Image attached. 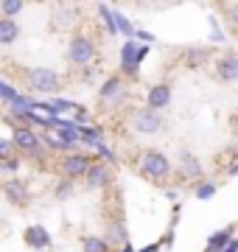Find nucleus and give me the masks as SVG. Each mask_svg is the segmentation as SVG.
Returning a JSON list of instances; mask_svg holds the SVG:
<instances>
[{
	"label": "nucleus",
	"mask_w": 238,
	"mask_h": 252,
	"mask_svg": "<svg viewBox=\"0 0 238 252\" xmlns=\"http://www.w3.org/2000/svg\"><path fill=\"white\" fill-rule=\"evenodd\" d=\"M185 59H188V64H191V67H196L199 62H205V59H208V48H191V51H185Z\"/></svg>",
	"instance_id": "nucleus-29"
},
{
	"label": "nucleus",
	"mask_w": 238,
	"mask_h": 252,
	"mask_svg": "<svg viewBox=\"0 0 238 252\" xmlns=\"http://www.w3.org/2000/svg\"><path fill=\"white\" fill-rule=\"evenodd\" d=\"M17 95H20L17 87H11L9 81H3V79H0V101H6V104H9V101H14Z\"/></svg>",
	"instance_id": "nucleus-30"
},
{
	"label": "nucleus",
	"mask_w": 238,
	"mask_h": 252,
	"mask_svg": "<svg viewBox=\"0 0 238 252\" xmlns=\"http://www.w3.org/2000/svg\"><path fill=\"white\" fill-rule=\"evenodd\" d=\"M26 9L23 0H0V17L6 20H17V14Z\"/></svg>",
	"instance_id": "nucleus-25"
},
{
	"label": "nucleus",
	"mask_w": 238,
	"mask_h": 252,
	"mask_svg": "<svg viewBox=\"0 0 238 252\" xmlns=\"http://www.w3.org/2000/svg\"><path fill=\"white\" fill-rule=\"evenodd\" d=\"M112 20H115V31H118V36H123V39H132V36H135V26H132V20H129L123 11L112 9Z\"/></svg>",
	"instance_id": "nucleus-22"
},
{
	"label": "nucleus",
	"mask_w": 238,
	"mask_h": 252,
	"mask_svg": "<svg viewBox=\"0 0 238 252\" xmlns=\"http://www.w3.org/2000/svg\"><path fill=\"white\" fill-rule=\"evenodd\" d=\"M76 137H79V146H87V149H95V146L107 143L104 140V129H98V126H92V124L79 126L76 129Z\"/></svg>",
	"instance_id": "nucleus-15"
},
{
	"label": "nucleus",
	"mask_w": 238,
	"mask_h": 252,
	"mask_svg": "<svg viewBox=\"0 0 238 252\" xmlns=\"http://www.w3.org/2000/svg\"><path fill=\"white\" fill-rule=\"evenodd\" d=\"M216 193H219V185L213 180H199L193 185V199H199V202H210Z\"/></svg>",
	"instance_id": "nucleus-20"
},
{
	"label": "nucleus",
	"mask_w": 238,
	"mask_h": 252,
	"mask_svg": "<svg viewBox=\"0 0 238 252\" xmlns=\"http://www.w3.org/2000/svg\"><path fill=\"white\" fill-rule=\"evenodd\" d=\"M11 146H14V152H23L28 157L31 152H37L39 146V132H34L31 126H11Z\"/></svg>",
	"instance_id": "nucleus-8"
},
{
	"label": "nucleus",
	"mask_w": 238,
	"mask_h": 252,
	"mask_svg": "<svg viewBox=\"0 0 238 252\" xmlns=\"http://www.w3.org/2000/svg\"><path fill=\"white\" fill-rule=\"evenodd\" d=\"M79 20V9L76 6H54V26L56 28H70Z\"/></svg>",
	"instance_id": "nucleus-17"
},
{
	"label": "nucleus",
	"mask_w": 238,
	"mask_h": 252,
	"mask_svg": "<svg viewBox=\"0 0 238 252\" xmlns=\"http://www.w3.org/2000/svg\"><path fill=\"white\" fill-rule=\"evenodd\" d=\"M165 126V118L163 112H154V109H135V115H132V129L138 132V135H160Z\"/></svg>",
	"instance_id": "nucleus-6"
},
{
	"label": "nucleus",
	"mask_w": 238,
	"mask_h": 252,
	"mask_svg": "<svg viewBox=\"0 0 238 252\" xmlns=\"http://www.w3.org/2000/svg\"><path fill=\"white\" fill-rule=\"evenodd\" d=\"M26 84L34 95H56L62 90V76L54 67H31L26 73Z\"/></svg>",
	"instance_id": "nucleus-2"
},
{
	"label": "nucleus",
	"mask_w": 238,
	"mask_h": 252,
	"mask_svg": "<svg viewBox=\"0 0 238 252\" xmlns=\"http://www.w3.org/2000/svg\"><path fill=\"white\" fill-rule=\"evenodd\" d=\"M101 238L110 244V247H123V244H129L126 224H123V221H110V230L101 235Z\"/></svg>",
	"instance_id": "nucleus-19"
},
{
	"label": "nucleus",
	"mask_w": 238,
	"mask_h": 252,
	"mask_svg": "<svg viewBox=\"0 0 238 252\" xmlns=\"http://www.w3.org/2000/svg\"><path fill=\"white\" fill-rule=\"evenodd\" d=\"M17 171H20V160L17 157H11V160H0V174H11V177H14Z\"/></svg>",
	"instance_id": "nucleus-32"
},
{
	"label": "nucleus",
	"mask_w": 238,
	"mask_h": 252,
	"mask_svg": "<svg viewBox=\"0 0 238 252\" xmlns=\"http://www.w3.org/2000/svg\"><path fill=\"white\" fill-rule=\"evenodd\" d=\"M149 51H151L149 45H138L135 39H123V42H120V73H123L126 79H138L140 64H143V59L149 56ZM123 76H120V79H123Z\"/></svg>",
	"instance_id": "nucleus-3"
},
{
	"label": "nucleus",
	"mask_w": 238,
	"mask_h": 252,
	"mask_svg": "<svg viewBox=\"0 0 238 252\" xmlns=\"http://www.w3.org/2000/svg\"><path fill=\"white\" fill-rule=\"evenodd\" d=\"M70 121H73L76 126H87V124H90V112H87V107L79 104V107L73 109V118H70Z\"/></svg>",
	"instance_id": "nucleus-31"
},
{
	"label": "nucleus",
	"mask_w": 238,
	"mask_h": 252,
	"mask_svg": "<svg viewBox=\"0 0 238 252\" xmlns=\"http://www.w3.org/2000/svg\"><path fill=\"white\" fill-rule=\"evenodd\" d=\"M177 168H179V177L188 182H196L205 180V165L199 162V157L191 152V149H179L177 152Z\"/></svg>",
	"instance_id": "nucleus-7"
},
{
	"label": "nucleus",
	"mask_w": 238,
	"mask_h": 252,
	"mask_svg": "<svg viewBox=\"0 0 238 252\" xmlns=\"http://www.w3.org/2000/svg\"><path fill=\"white\" fill-rule=\"evenodd\" d=\"M112 168L110 165H104V162H90V168H87V174H84V185L90 190H104V188H110L112 185Z\"/></svg>",
	"instance_id": "nucleus-10"
},
{
	"label": "nucleus",
	"mask_w": 238,
	"mask_h": 252,
	"mask_svg": "<svg viewBox=\"0 0 238 252\" xmlns=\"http://www.w3.org/2000/svg\"><path fill=\"white\" fill-rule=\"evenodd\" d=\"M95 152H98V157H101L98 162H104V165H110V168H112V165H115V162H118V154L112 152V149H110V146H107V143L95 146Z\"/></svg>",
	"instance_id": "nucleus-27"
},
{
	"label": "nucleus",
	"mask_w": 238,
	"mask_h": 252,
	"mask_svg": "<svg viewBox=\"0 0 238 252\" xmlns=\"http://www.w3.org/2000/svg\"><path fill=\"white\" fill-rule=\"evenodd\" d=\"M82 252H112V247L101 235H82Z\"/></svg>",
	"instance_id": "nucleus-23"
},
{
	"label": "nucleus",
	"mask_w": 238,
	"mask_h": 252,
	"mask_svg": "<svg viewBox=\"0 0 238 252\" xmlns=\"http://www.w3.org/2000/svg\"><path fill=\"white\" fill-rule=\"evenodd\" d=\"M20 39V23L17 20L0 17V48H9Z\"/></svg>",
	"instance_id": "nucleus-16"
},
{
	"label": "nucleus",
	"mask_w": 238,
	"mask_h": 252,
	"mask_svg": "<svg viewBox=\"0 0 238 252\" xmlns=\"http://www.w3.org/2000/svg\"><path fill=\"white\" fill-rule=\"evenodd\" d=\"M171 98H174V90H171V84H165V81H160V84H151L146 93V109H154V112H160V109L171 107Z\"/></svg>",
	"instance_id": "nucleus-12"
},
{
	"label": "nucleus",
	"mask_w": 238,
	"mask_h": 252,
	"mask_svg": "<svg viewBox=\"0 0 238 252\" xmlns=\"http://www.w3.org/2000/svg\"><path fill=\"white\" fill-rule=\"evenodd\" d=\"M216 76H219L224 84H233L238 81V56L236 54H224L216 59Z\"/></svg>",
	"instance_id": "nucleus-14"
},
{
	"label": "nucleus",
	"mask_w": 238,
	"mask_h": 252,
	"mask_svg": "<svg viewBox=\"0 0 238 252\" xmlns=\"http://www.w3.org/2000/svg\"><path fill=\"white\" fill-rule=\"evenodd\" d=\"M98 98L107 101V104H123V98H126V81L120 76H107L98 87Z\"/></svg>",
	"instance_id": "nucleus-11"
},
{
	"label": "nucleus",
	"mask_w": 238,
	"mask_h": 252,
	"mask_svg": "<svg viewBox=\"0 0 238 252\" xmlns=\"http://www.w3.org/2000/svg\"><path fill=\"white\" fill-rule=\"evenodd\" d=\"M3 196L6 202L14 207H26L31 202V190H28V182L20 180V177H9V180L3 182Z\"/></svg>",
	"instance_id": "nucleus-9"
},
{
	"label": "nucleus",
	"mask_w": 238,
	"mask_h": 252,
	"mask_svg": "<svg viewBox=\"0 0 238 252\" xmlns=\"http://www.w3.org/2000/svg\"><path fill=\"white\" fill-rule=\"evenodd\" d=\"M233 238H236V235H233V227H221V230H216V233L208 238V244H205V252H221L230 241H233Z\"/></svg>",
	"instance_id": "nucleus-18"
},
{
	"label": "nucleus",
	"mask_w": 238,
	"mask_h": 252,
	"mask_svg": "<svg viewBox=\"0 0 238 252\" xmlns=\"http://www.w3.org/2000/svg\"><path fill=\"white\" fill-rule=\"evenodd\" d=\"M73 193H76V182L64 180V177L54 185V196L59 199V202H67V199H73Z\"/></svg>",
	"instance_id": "nucleus-26"
},
{
	"label": "nucleus",
	"mask_w": 238,
	"mask_h": 252,
	"mask_svg": "<svg viewBox=\"0 0 238 252\" xmlns=\"http://www.w3.org/2000/svg\"><path fill=\"white\" fill-rule=\"evenodd\" d=\"M221 252H238V241L233 238V241H230V244H227V247H224Z\"/></svg>",
	"instance_id": "nucleus-37"
},
{
	"label": "nucleus",
	"mask_w": 238,
	"mask_h": 252,
	"mask_svg": "<svg viewBox=\"0 0 238 252\" xmlns=\"http://www.w3.org/2000/svg\"><path fill=\"white\" fill-rule=\"evenodd\" d=\"M233 177H238V160L236 157L227 162V180H233Z\"/></svg>",
	"instance_id": "nucleus-34"
},
{
	"label": "nucleus",
	"mask_w": 238,
	"mask_h": 252,
	"mask_svg": "<svg viewBox=\"0 0 238 252\" xmlns=\"http://www.w3.org/2000/svg\"><path fill=\"white\" fill-rule=\"evenodd\" d=\"M14 157V146L9 137H0V160H11Z\"/></svg>",
	"instance_id": "nucleus-33"
},
{
	"label": "nucleus",
	"mask_w": 238,
	"mask_h": 252,
	"mask_svg": "<svg viewBox=\"0 0 238 252\" xmlns=\"http://www.w3.org/2000/svg\"><path fill=\"white\" fill-rule=\"evenodd\" d=\"M98 56V48L92 42V36L87 34H73L70 36V42H67V62L73 64V67H90L92 59Z\"/></svg>",
	"instance_id": "nucleus-4"
},
{
	"label": "nucleus",
	"mask_w": 238,
	"mask_h": 252,
	"mask_svg": "<svg viewBox=\"0 0 238 252\" xmlns=\"http://www.w3.org/2000/svg\"><path fill=\"white\" fill-rule=\"evenodd\" d=\"M95 11H98L104 31H107L110 36H118V31H115V20H112V6H107V3H98V6H95Z\"/></svg>",
	"instance_id": "nucleus-24"
},
{
	"label": "nucleus",
	"mask_w": 238,
	"mask_h": 252,
	"mask_svg": "<svg viewBox=\"0 0 238 252\" xmlns=\"http://www.w3.org/2000/svg\"><path fill=\"white\" fill-rule=\"evenodd\" d=\"M208 28H210V34H208V42L213 45H224L227 42V34H224V28H221V20L216 14H208Z\"/></svg>",
	"instance_id": "nucleus-21"
},
{
	"label": "nucleus",
	"mask_w": 238,
	"mask_h": 252,
	"mask_svg": "<svg viewBox=\"0 0 238 252\" xmlns=\"http://www.w3.org/2000/svg\"><path fill=\"white\" fill-rule=\"evenodd\" d=\"M138 171L149 182H165L171 177V157L160 149H146L138 160Z\"/></svg>",
	"instance_id": "nucleus-1"
},
{
	"label": "nucleus",
	"mask_w": 238,
	"mask_h": 252,
	"mask_svg": "<svg viewBox=\"0 0 238 252\" xmlns=\"http://www.w3.org/2000/svg\"><path fill=\"white\" fill-rule=\"evenodd\" d=\"M138 252H160V241H157V244H149V247H143V250H138Z\"/></svg>",
	"instance_id": "nucleus-36"
},
{
	"label": "nucleus",
	"mask_w": 238,
	"mask_h": 252,
	"mask_svg": "<svg viewBox=\"0 0 238 252\" xmlns=\"http://www.w3.org/2000/svg\"><path fill=\"white\" fill-rule=\"evenodd\" d=\"M51 107H54L56 115L62 118L64 112H73V109L79 107V104H76V101H67V98H51Z\"/></svg>",
	"instance_id": "nucleus-28"
},
{
	"label": "nucleus",
	"mask_w": 238,
	"mask_h": 252,
	"mask_svg": "<svg viewBox=\"0 0 238 252\" xmlns=\"http://www.w3.org/2000/svg\"><path fill=\"white\" fill-rule=\"evenodd\" d=\"M165 199L177 205V202H179V190H177V188H168V190H165Z\"/></svg>",
	"instance_id": "nucleus-35"
},
{
	"label": "nucleus",
	"mask_w": 238,
	"mask_h": 252,
	"mask_svg": "<svg viewBox=\"0 0 238 252\" xmlns=\"http://www.w3.org/2000/svg\"><path fill=\"white\" fill-rule=\"evenodd\" d=\"M23 241H26L28 250L45 252V250H51L54 238H51V233H48L42 224H28V227H26V233H23Z\"/></svg>",
	"instance_id": "nucleus-13"
},
{
	"label": "nucleus",
	"mask_w": 238,
	"mask_h": 252,
	"mask_svg": "<svg viewBox=\"0 0 238 252\" xmlns=\"http://www.w3.org/2000/svg\"><path fill=\"white\" fill-rule=\"evenodd\" d=\"M90 162H92V154L87 152H70V154H64L62 160H59V171H62L64 180H84V174H87V168H90Z\"/></svg>",
	"instance_id": "nucleus-5"
},
{
	"label": "nucleus",
	"mask_w": 238,
	"mask_h": 252,
	"mask_svg": "<svg viewBox=\"0 0 238 252\" xmlns=\"http://www.w3.org/2000/svg\"><path fill=\"white\" fill-rule=\"evenodd\" d=\"M118 252H138L132 244H123V247H118Z\"/></svg>",
	"instance_id": "nucleus-38"
}]
</instances>
